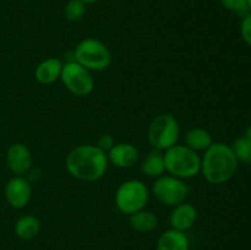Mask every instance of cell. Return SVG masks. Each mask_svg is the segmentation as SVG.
<instances>
[{
	"mask_svg": "<svg viewBox=\"0 0 251 250\" xmlns=\"http://www.w3.org/2000/svg\"><path fill=\"white\" fill-rule=\"evenodd\" d=\"M244 136L247 137V139H249L250 141H251V125H250V126H248V129L245 130V134H244Z\"/></svg>",
	"mask_w": 251,
	"mask_h": 250,
	"instance_id": "24",
	"label": "cell"
},
{
	"mask_svg": "<svg viewBox=\"0 0 251 250\" xmlns=\"http://www.w3.org/2000/svg\"><path fill=\"white\" fill-rule=\"evenodd\" d=\"M233 152L237 157L238 162H244V163H251V141L245 136L238 137L233 142Z\"/></svg>",
	"mask_w": 251,
	"mask_h": 250,
	"instance_id": "19",
	"label": "cell"
},
{
	"mask_svg": "<svg viewBox=\"0 0 251 250\" xmlns=\"http://www.w3.org/2000/svg\"><path fill=\"white\" fill-rule=\"evenodd\" d=\"M32 195V188L29 181L22 176H15L5 186V198L10 206L15 208H22L29 202Z\"/></svg>",
	"mask_w": 251,
	"mask_h": 250,
	"instance_id": "9",
	"label": "cell"
},
{
	"mask_svg": "<svg viewBox=\"0 0 251 250\" xmlns=\"http://www.w3.org/2000/svg\"><path fill=\"white\" fill-rule=\"evenodd\" d=\"M149 142L154 150L166 151L176 145L179 139V124L172 114L164 113L152 119L147 131Z\"/></svg>",
	"mask_w": 251,
	"mask_h": 250,
	"instance_id": "5",
	"label": "cell"
},
{
	"mask_svg": "<svg viewBox=\"0 0 251 250\" xmlns=\"http://www.w3.org/2000/svg\"><path fill=\"white\" fill-rule=\"evenodd\" d=\"M153 195L159 202L168 206H176L185 202L190 194V186L184 183L183 179L173 175H161L154 181Z\"/></svg>",
	"mask_w": 251,
	"mask_h": 250,
	"instance_id": "7",
	"label": "cell"
},
{
	"mask_svg": "<svg viewBox=\"0 0 251 250\" xmlns=\"http://www.w3.org/2000/svg\"><path fill=\"white\" fill-rule=\"evenodd\" d=\"M82 1L87 5V4H95V2H98L100 0H82Z\"/></svg>",
	"mask_w": 251,
	"mask_h": 250,
	"instance_id": "25",
	"label": "cell"
},
{
	"mask_svg": "<svg viewBox=\"0 0 251 250\" xmlns=\"http://www.w3.org/2000/svg\"><path fill=\"white\" fill-rule=\"evenodd\" d=\"M238 168V159L232 146L213 142L201 158V173L211 184L220 185L229 180Z\"/></svg>",
	"mask_w": 251,
	"mask_h": 250,
	"instance_id": "2",
	"label": "cell"
},
{
	"mask_svg": "<svg viewBox=\"0 0 251 250\" xmlns=\"http://www.w3.org/2000/svg\"><path fill=\"white\" fill-rule=\"evenodd\" d=\"M63 63L56 58H48L38 64L34 70V77L42 85H50L60 78Z\"/></svg>",
	"mask_w": 251,
	"mask_h": 250,
	"instance_id": "13",
	"label": "cell"
},
{
	"mask_svg": "<svg viewBox=\"0 0 251 250\" xmlns=\"http://www.w3.org/2000/svg\"><path fill=\"white\" fill-rule=\"evenodd\" d=\"M15 234L22 240L33 239L41 230V222L34 216H22L15 223Z\"/></svg>",
	"mask_w": 251,
	"mask_h": 250,
	"instance_id": "15",
	"label": "cell"
},
{
	"mask_svg": "<svg viewBox=\"0 0 251 250\" xmlns=\"http://www.w3.org/2000/svg\"><path fill=\"white\" fill-rule=\"evenodd\" d=\"M220 1L225 9L235 12V14L240 15V16L244 17L248 14H250L248 0H220Z\"/></svg>",
	"mask_w": 251,
	"mask_h": 250,
	"instance_id": "21",
	"label": "cell"
},
{
	"mask_svg": "<svg viewBox=\"0 0 251 250\" xmlns=\"http://www.w3.org/2000/svg\"><path fill=\"white\" fill-rule=\"evenodd\" d=\"M185 144L189 149L195 152L206 151L213 144L212 136L207 130L202 127H194L185 135Z\"/></svg>",
	"mask_w": 251,
	"mask_h": 250,
	"instance_id": "17",
	"label": "cell"
},
{
	"mask_svg": "<svg viewBox=\"0 0 251 250\" xmlns=\"http://www.w3.org/2000/svg\"><path fill=\"white\" fill-rule=\"evenodd\" d=\"M6 163L12 173L22 175L31 169V151L26 145L21 144V142L12 144L6 152Z\"/></svg>",
	"mask_w": 251,
	"mask_h": 250,
	"instance_id": "10",
	"label": "cell"
},
{
	"mask_svg": "<svg viewBox=\"0 0 251 250\" xmlns=\"http://www.w3.org/2000/svg\"><path fill=\"white\" fill-rule=\"evenodd\" d=\"M74 56V60L90 71L105 70L112 61V54L108 47L95 38L82 39L76 46Z\"/></svg>",
	"mask_w": 251,
	"mask_h": 250,
	"instance_id": "4",
	"label": "cell"
},
{
	"mask_svg": "<svg viewBox=\"0 0 251 250\" xmlns=\"http://www.w3.org/2000/svg\"><path fill=\"white\" fill-rule=\"evenodd\" d=\"M108 161L119 168H130L139 159V151L131 144H115L107 152Z\"/></svg>",
	"mask_w": 251,
	"mask_h": 250,
	"instance_id": "12",
	"label": "cell"
},
{
	"mask_svg": "<svg viewBox=\"0 0 251 250\" xmlns=\"http://www.w3.org/2000/svg\"><path fill=\"white\" fill-rule=\"evenodd\" d=\"M240 34L245 43L251 47V12L243 17L242 25H240Z\"/></svg>",
	"mask_w": 251,
	"mask_h": 250,
	"instance_id": "22",
	"label": "cell"
},
{
	"mask_svg": "<svg viewBox=\"0 0 251 250\" xmlns=\"http://www.w3.org/2000/svg\"><path fill=\"white\" fill-rule=\"evenodd\" d=\"M64 86L76 96H88L95 87V80L91 75L90 70L75 60L63 64V70L60 75Z\"/></svg>",
	"mask_w": 251,
	"mask_h": 250,
	"instance_id": "8",
	"label": "cell"
},
{
	"mask_svg": "<svg viewBox=\"0 0 251 250\" xmlns=\"http://www.w3.org/2000/svg\"><path fill=\"white\" fill-rule=\"evenodd\" d=\"M196 218H198V210L195 206L183 202L174 206L169 216V223H171L172 229L185 232L193 227L194 223L196 222Z\"/></svg>",
	"mask_w": 251,
	"mask_h": 250,
	"instance_id": "11",
	"label": "cell"
},
{
	"mask_svg": "<svg viewBox=\"0 0 251 250\" xmlns=\"http://www.w3.org/2000/svg\"><path fill=\"white\" fill-rule=\"evenodd\" d=\"M114 145H115L114 137H113L112 135L107 134V135H102V136L98 139V144L96 145V146L100 147L103 152H105V153H107V152L109 151V150L112 149Z\"/></svg>",
	"mask_w": 251,
	"mask_h": 250,
	"instance_id": "23",
	"label": "cell"
},
{
	"mask_svg": "<svg viewBox=\"0 0 251 250\" xmlns=\"http://www.w3.org/2000/svg\"><path fill=\"white\" fill-rule=\"evenodd\" d=\"M129 223L137 232L150 233L157 227V225H158V218L151 211L140 210L137 212L130 215Z\"/></svg>",
	"mask_w": 251,
	"mask_h": 250,
	"instance_id": "18",
	"label": "cell"
},
{
	"mask_svg": "<svg viewBox=\"0 0 251 250\" xmlns=\"http://www.w3.org/2000/svg\"><path fill=\"white\" fill-rule=\"evenodd\" d=\"M248 4H249V9H250V12H251V0H248Z\"/></svg>",
	"mask_w": 251,
	"mask_h": 250,
	"instance_id": "26",
	"label": "cell"
},
{
	"mask_svg": "<svg viewBox=\"0 0 251 250\" xmlns=\"http://www.w3.org/2000/svg\"><path fill=\"white\" fill-rule=\"evenodd\" d=\"M141 171L147 176H153V178L163 175L166 172V166H164V157L162 151L153 150L150 152L142 161Z\"/></svg>",
	"mask_w": 251,
	"mask_h": 250,
	"instance_id": "16",
	"label": "cell"
},
{
	"mask_svg": "<svg viewBox=\"0 0 251 250\" xmlns=\"http://www.w3.org/2000/svg\"><path fill=\"white\" fill-rule=\"evenodd\" d=\"M65 166L74 178L82 181H96L104 175L108 157L96 145H80L68 154Z\"/></svg>",
	"mask_w": 251,
	"mask_h": 250,
	"instance_id": "1",
	"label": "cell"
},
{
	"mask_svg": "<svg viewBox=\"0 0 251 250\" xmlns=\"http://www.w3.org/2000/svg\"><path fill=\"white\" fill-rule=\"evenodd\" d=\"M157 250H189V239L184 232L171 228L159 235Z\"/></svg>",
	"mask_w": 251,
	"mask_h": 250,
	"instance_id": "14",
	"label": "cell"
},
{
	"mask_svg": "<svg viewBox=\"0 0 251 250\" xmlns=\"http://www.w3.org/2000/svg\"><path fill=\"white\" fill-rule=\"evenodd\" d=\"M86 12V4L82 0H69L64 7V17L70 22L80 21Z\"/></svg>",
	"mask_w": 251,
	"mask_h": 250,
	"instance_id": "20",
	"label": "cell"
},
{
	"mask_svg": "<svg viewBox=\"0 0 251 250\" xmlns=\"http://www.w3.org/2000/svg\"><path fill=\"white\" fill-rule=\"evenodd\" d=\"M166 172L180 179L193 178L201 171V157L186 145H174L163 153Z\"/></svg>",
	"mask_w": 251,
	"mask_h": 250,
	"instance_id": "3",
	"label": "cell"
},
{
	"mask_svg": "<svg viewBox=\"0 0 251 250\" xmlns=\"http://www.w3.org/2000/svg\"><path fill=\"white\" fill-rule=\"evenodd\" d=\"M149 189L141 180L131 179L120 184L115 193V205L124 215H132L144 210L149 201Z\"/></svg>",
	"mask_w": 251,
	"mask_h": 250,
	"instance_id": "6",
	"label": "cell"
}]
</instances>
